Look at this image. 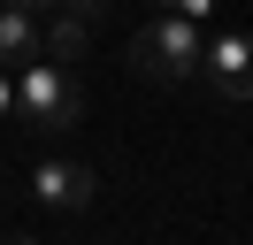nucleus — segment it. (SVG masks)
<instances>
[{
	"label": "nucleus",
	"instance_id": "nucleus-1",
	"mask_svg": "<svg viewBox=\"0 0 253 245\" xmlns=\"http://www.w3.org/2000/svg\"><path fill=\"white\" fill-rule=\"evenodd\" d=\"M77 115H84V92H77V77H69V61H23L16 69V122L23 130H39V138H62V130H77Z\"/></svg>",
	"mask_w": 253,
	"mask_h": 245
},
{
	"label": "nucleus",
	"instance_id": "nucleus-2",
	"mask_svg": "<svg viewBox=\"0 0 253 245\" xmlns=\"http://www.w3.org/2000/svg\"><path fill=\"white\" fill-rule=\"evenodd\" d=\"M200 23H192V15H154V23L138 31V39H130V69L146 77V84H184V77H200Z\"/></svg>",
	"mask_w": 253,
	"mask_h": 245
},
{
	"label": "nucleus",
	"instance_id": "nucleus-3",
	"mask_svg": "<svg viewBox=\"0 0 253 245\" xmlns=\"http://www.w3.org/2000/svg\"><path fill=\"white\" fill-rule=\"evenodd\" d=\"M200 77L222 92V100H253V39L215 31V39L200 46Z\"/></svg>",
	"mask_w": 253,
	"mask_h": 245
},
{
	"label": "nucleus",
	"instance_id": "nucleus-4",
	"mask_svg": "<svg viewBox=\"0 0 253 245\" xmlns=\"http://www.w3.org/2000/svg\"><path fill=\"white\" fill-rule=\"evenodd\" d=\"M31 192L46 199V207H62V214H84V207L100 199V176H92L84 161H39V168H31Z\"/></svg>",
	"mask_w": 253,
	"mask_h": 245
},
{
	"label": "nucleus",
	"instance_id": "nucleus-5",
	"mask_svg": "<svg viewBox=\"0 0 253 245\" xmlns=\"http://www.w3.org/2000/svg\"><path fill=\"white\" fill-rule=\"evenodd\" d=\"M46 46H39V8H23V0H0V69H23V61H39Z\"/></svg>",
	"mask_w": 253,
	"mask_h": 245
},
{
	"label": "nucleus",
	"instance_id": "nucleus-6",
	"mask_svg": "<svg viewBox=\"0 0 253 245\" xmlns=\"http://www.w3.org/2000/svg\"><path fill=\"white\" fill-rule=\"evenodd\" d=\"M84 31H92L84 15L46 8V15H39V46H46V61H77V54H84Z\"/></svg>",
	"mask_w": 253,
	"mask_h": 245
},
{
	"label": "nucleus",
	"instance_id": "nucleus-7",
	"mask_svg": "<svg viewBox=\"0 0 253 245\" xmlns=\"http://www.w3.org/2000/svg\"><path fill=\"white\" fill-rule=\"evenodd\" d=\"M0 122H16V69H0Z\"/></svg>",
	"mask_w": 253,
	"mask_h": 245
},
{
	"label": "nucleus",
	"instance_id": "nucleus-8",
	"mask_svg": "<svg viewBox=\"0 0 253 245\" xmlns=\"http://www.w3.org/2000/svg\"><path fill=\"white\" fill-rule=\"evenodd\" d=\"M176 15H192V23H207V15H215V0H176Z\"/></svg>",
	"mask_w": 253,
	"mask_h": 245
},
{
	"label": "nucleus",
	"instance_id": "nucleus-9",
	"mask_svg": "<svg viewBox=\"0 0 253 245\" xmlns=\"http://www.w3.org/2000/svg\"><path fill=\"white\" fill-rule=\"evenodd\" d=\"M23 8H39V15H46V8H62V0H23Z\"/></svg>",
	"mask_w": 253,
	"mask_h": 245
},
{
	"label": "nucleus",
	"instance_id": "nucleus-10",
	"mask_svg": "<svg viewBox=\"0 0 253 245\" xmlns=\"http://www.w3.org/2000/svg\"><path fill=\"white\" fill-rule=\"evenodd\" d=\"M154 8H176V0H154Z\"/></svg>",
	"mask_w": 253,
	"mask_h": 245
},
{
	"label": "nucleus",
	"instance_id": "nucleus-11",
	"mask_svg": "<svg viewBox=\"0 0 253 245\" xmlns=\"http://www.w3.org/2000/svg\"><path fill=\"white\" fill-rule=\"evenodd\" d=\"M0 192H8V176H0Z\"/></svg>",
	"mask_w": 253,
	"mask_h": 245
}]
</instances>
